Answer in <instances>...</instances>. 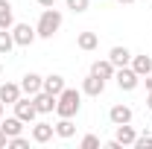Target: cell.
I'll list each match as a JSON object with an SVG mask.
<instances>
[{
  "mask_svg": "<svg viewBox=\"0 0 152 149\" xmlns=\"http://www.w3.org/2000/svg\"><path fill=\"white\" fill-rule=\"evenodd\" d=\"M15 26V12L9 0H0V29H12Z\"/></svg>",
  "mask_w": 152,
  "mask_h": 149,
  "instance_id": "cell-16",
  "label": "cell"
},
{
  "mask_svg": "<svg viewBox=\"0 0 152 149\" xmlns=\"http://www.w3.org/2000/svg\"><path fill=\"white\" fill-rule=\"evenodd\" d=\"M132 70L143 79L146 73H152V58L149 56H132Z\"/></svg>",
  "mask_w": 152,
  "mask_h": 149,
  "instance_id": "cell-18",
  "label": "cell"
},
{
  "mask_svg": "<svg viewBox=\"0 0 152 149\" xmlns=\"http://www.w3.org/2000/svg\"><path fill=\"white\" fill-rule=\"evenodd\" d=\"M20 85H15V82H3L0 85V102H9V105H15L20 99Z\"/></svg>",
  "mask_w": 152,
  "mask_h": 149,
  "instance_id": "cell-9",
  "label": "cell"
},
{
  "mask_svg": "<svg viewBox=\"0 0 152 149\" xmlns=\"http://www.w3.org/2000/svg\"><path fill=\"white\" fill-rule=\"evenodd\" d=\"M76 47H79V50H85V53H91V50L99 47V35H96V32H79Z\"/></svg>",
  "mask_w": 152,
  "mask_h": 149,
  "instance_id": "cell-14",
  "label": "cell"
},
{
  "mask_svg": "<svg viewBox=\"0 0 152 149\" xmlns=\"http://www.w3.org/2000/svg\"><path fill=\"white\" fill-rule=\"evenodd\" d=\"M41 88H44V76H38V73H26L20 79V91L26 93V96H35Z\"/></svg>",
  "mask_w": 152,
  "mask_h": 149,
  "instance_id": "cell-8",
  "label": "cell"
},
{
  "mask_svg": "<svg viewBox=\"0 0 152 149\" xmlns=\"http://www.w3.org/2000/svg\"><path fill=\"white\" fill-rule=\"evenodd\" d=\"M58 29H61V12H58L56 6L44 9V12H41V18H38V26H35L38 38H53Z\"/></svg>",
  "mask_w": 152,
  "mask_h": 149,
  "instance_id": "cell-2",
  "label": "cell"
},
{
  "mask_svg": "<svg viewBox=\"0 0 152 149\" xmlns=\"http://www.w3.org/2000/svg\"><path fill=\"white\" fill-rule=\"evenodd\" d=\"M32 102H35L38 114H53V111H56V96L47 93V91H38L35 96H32Z\"/></svg>",
  "mask_w": 152,
  "mask_h": 149,
  "instance_id": "cell-7",
  "label": "cell"
},
{
  "mask_svg": "<svg viewBox=\"0 0 152 149\" xmlns=\"http://www.w3.org/2000/svg\"><path fill=\"white\" fill-rule=\"evenodd\" d=\"M56 134L61 137V140H67V137H73V134H76L73 117H58V123H56Z\"/></svg>",
  "mask_w": 152,
  "mask_h": 149,
  "instance_id": "cell-17",
  "label": "cell"
},
{
  "mask_svg": "<svg viewBox=\"0 0 152 149\" xmlns=\"http://www.w3.org/2000/svg\"><path fill=\"white\" fill-rule=\"evenodd\" d=\"M134 146H137V149H152V134H140V137H134Z\"/></svg>",
  "mask_w": 152,
  "mask_h": 149,
  "instance_id": "cell-25",
  "label": "cell"
},
{
  "mask_svg": "<svg viewBox=\"0 0 152 149\" xmlns=\"http://www.w3.org/2000/svg\"><path fill=\"white\" fill-rule=\"evenodd\" d=\"M108 120H111L114 126L132 123V108H129V105H111V111H108Z\"/></svg>",
  "mask_w": 152,
  "mask_h": 149,
  "instance_id": "cell-12",
  "label": "cell"
},
{
  "mask_svg": "<svg viewBox=\"0 0 152 149\" xmlns=\"http://www.w3.org/2000/svg\"><path fill=\"white\" fill-rule=\"evenodd\" d=\"M79 105H82V93L76 91V88H64L56 96V114L58 117H76L79 114Z\"/></svg>",
  "mask_w": 152,
  "mask_h": 149,
  "instance_id": "cell-1",
  "label": "cell"
},
{
  "mask_svg": "<svg viewBox=\"0 0 152 149\" xmlns=\"http://www.w3.org/2000/svg\"><path fill=\"white\" fill-rule=\"evenodd\" d=\"M15 117H20L23 123H35L38 108H35V102H32V96H29V99H23V96H20L18 102H15Z\"/></svg>",
  "mask_w": 152,
  "mask_h": 149,
  "instance_id": "cell-5",
  "label": "cell"
},
{
  "mask_svg": "<svg viewBox=\"0 0 152 149\" xmlns=\"http://www.w3.org/2000/svg\"><path fill=\"white\" fill-rule=\"evenodd\" d=\"M6 146H9V137H6V131L0 129V149H6Z\"/></svg>",
  "mask_w": 152,
  "mask_h": 149,
  "instance_id": "cell-26",
  "label": "cell"
},
{
  "mask_svg": "<svg viewBox=\"0 0 152 149\" xmlns=\"http://www.w3.org/2000/svg\"><path fill=\"white\" fill-rule=\"evenodd\" d=\"M64 88H67V85H64V76H58V73L44 76V88H41V91H47V93H53V96H58Z\"/></svg>",
  "mask_w": 152,
  "mask_h": 149,
  "instance_id": "cell-13",
  "label": "cell"
},
{
  "mask_svg": "<svg viewBox=\"0 0 152 149\" xmlns=\"http://www.w3.org/2000/svg\"><path fill=\"white\" fill-rule=\"evenodd\" d=\"M134 129L129 126V123H123V126H117V140L123 143V146H134Z\"/></svg>",
  "mask_w": 152,
  "mask_h": 149,
  "instance_id": "cell-20",
  "label": "cell"
},
{
  "mask_svg": "<svg viewBox=\"0 0 152 149\" xmlns=\"http://www.w3.org/2000/svg\"><path fill=\"white\" fill-rule=\"evenodd\" d=\"M146 108L152 111V91H146Z\"/></svg>",
  "mask_w": 152,
  "mask_h": 149,
  "instance_id": "cell-29",
  "label": "cell"
},
{
  "mask_svg": "<svg viewBox=\"0 0 152 149\" xmlns=\"http://www.w3.org/2000/svg\"><path fill=\"white\" fill-rule=\"evenodd\" d=\"M9 146H12V149H26V146H29V140L20 137V134H15V137H9Z\"/></svg>",
  "mask_w": 152,
  "mask_h": 149,
  "instance_id": "cell-24",
  "label": "cell"
},
{
  "mask_svg": "<svg viewBox=\"0 0 152 149\" xmlns=\"http://www.w3.org/2000/svg\"><path fill=\"white\" fill-rule=\"evenodd\" d=\"M0 120H3V102H0Z\"/></svg>",
  "mask_w": 152,
  "mask_h": 149,
  "instance_id": "cell-31",
  "label": "cell"
},
{
  "mask_svg": "<svg viewBox=\"0 0 152 149\" xmlns=\"http://www.w3.org/2000/svg\"><path fill=\"white\" fill-rule=\"evenodd\" d=\"M105 91V79H99L96 73H88L82 79V93H88V96H99V93Z\"/></svg>",
  "mask_w": 152,
  "mask_h": 149,
  "instance_id": "cell-6",
  "label": "cell"
},
{
  "mask_svg": "<svg viewBox=\"0 0 152 149\" xmlns=\"http://www.w3.org/2000/svg\"><path fill=\"white\" fill-rule=\"evenodd\" d=\"M117 3H134V0H117Z\"/></svg>",
  "mask_w": 152,
  "mask_h": 149,
  "instance_id": "cell-30",
  "label": "cell"
},
{
  "mask_svg": "<svg viewBox=\"0 0 152 149\" xmlns=\"http://www.w3.org/2000/svg\"><path fill=\"white\" fill-rule=\"evenodd\" d=\"M114 82H117L120 91H134V88L140 85V76L126 64V67H117V70H114Z\"/></svg>",
  "mask_w": 152,
  "mask_h": 149,
  "instance_id": "cell-3",
  "label": "cell"
},
{
  "mask_svg": "<svg viewBox=\"0 0 152 149\" xmlns=\"http://www.w3.org/2000/svg\"><path fill=\"white\" fill-rule=\"evenodd\" d=\"M12 38H15V47H29L38 38V32H35V26H29V23H15L12 26Z\"/></svg>",
  "mask_w": 152,
  "mask_h": 149,
  "instance_id": "cell-4",
  "label": "cell"
},
{
  "mask_svg": "<svg viewBox=\"0 0 152 149\" xmlns=\"http://www.w3.org/2000/svg\"><path fill=\"white\" fill-rule=\"evenodd\" d=\"M108 61H111L114 67H126V64H132V53H129V47H111Z\"/></svg>",
  "mask_w": 152,
  "mask_h": 149,
  "instance_id": "cell-11",
  "label": "cell"
},
{
  "mask_svg": "<svg viewBox=\"0 0 152 149\" xmlns=\"http://www.w3.org/2000/svg\"><path fill=\"white\" fill-rule=\"evenodd\" d=\"M15 47V38H12V29H0V56H9Z\"/></svg>",
  "mask_w": 152,
  "mask_h": 149,
  "instance_id": "cell-21",
  "label": "cell"
},
{
  "mask_svg": "<svg viewBox=\"0 0 152 149\" xmlns=\"http://www.w3.org/2000/svg\"><path fill=\"white\" fill-rule=\"evenodd\" d=\"M143 79H146V91H152V73H146Z\"/></svg>",
  "mask_w": 152,
  "mask_h": 149,
  "instance_id": "cell-28",
  "label": "cell"
},
{
  "mask_svg": "<svg viewBox=\"0 0 152 149\" xmlns=\"http://www.w3.org/2000/svg\"><path fill=\"white\" fill-rule=\"evenodd\" d=\"M88 3H91V0H67V9H73L76 15H79V12L88 9Z\"/></svg>",
  "mask_w": 152,
  "mask_h": 149,
  "instance_id": "cell-23",
  "label": "cell"
},
{
  "mask_svg": "<svg viewBox=\"0 0 152 149\" xmlns=\"http://www.w3.org/2000/svg\"><path fill=\"white\" fill-rule=\"evenodd\" d=\"M38 6H44V9H50V6H56V0H35Z\"/></svg>",
  "mask_w": 152,
  "mask_h": 149,
  "instance_id": "cell-27",
  "label": "cell"
},
{
  "mask_svg": "<svg viewBox=\"0 0 152 149\" xmlns=\"http://www.w3.org/2000/svg\"><path fill=\"white\" fill-rule=\"evenodd\" d=\"M53 134H56V126H50V123H35L32 126V140L35 143H50Z\"/></svg>",
  "mask_w": 152,
  "mask_h": 149,
  "instance_id": "cell-10",
  "label": "cell"
},
{
  "mask_svg": "<svg viewBox=\"0 0 152 149\" xmlns=\"http://www.w3.org/2000/svg\"><path fill=\"white\" fill-rule=\"evenodd\" d=\"M0 129L6 131V137H15V134H20V129H23V120H20V117H6V120H0Z\"/></svg>",
  "mask_w": 152,
  "mask_h": 149,
  "instance_id": "cell-19",
  "label": "cell"
},
{
  "mask_svg": "<svg viewBox=\"0 0 152 149\" xmlns=\"http://www.w3.org/2000/svg\"><path fill=\"white\" fill-rule=\"evenodd\" d=\"M0 73H3V64H0Z\"/></svg>",
  "mask_w": 152,
  "mask_h": 149,
  "instance_id": "cell-32",
  "label": "cell"
},
{
  "mask_svg": "<svg viewBox=\"0 0 152 149\" xmlns=\"http://www.w3.org/2000/svg\"><path fill=\"white\" fill-rule=\"evenodd\" d=\"M114 70H117V67H114L108 58H102V61L96 58L94 64H91V73H96L99 79H114Z\"/></svg>",
  "mask_w": 152,
  "mask_h": 149,
  "instance_id": "cell-15",
  "label": "cell"
},
{
  "mask_svg": "<svg viewBox=\"0 0 152 149\" xmlns=\"http://www.w3.org/2000/svg\"><path fill=\"white\" fill-rule=\"evenodd\" d=\"M79 146H82V149H99V137H96V134H85Z\"/></svg>",
  "mask_w": 152,
  "mask_h": 149,
  "instance_id": "cell-22",
  "label": "cell"
}]
</instances>
